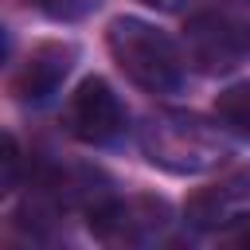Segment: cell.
<instances>
[{
	"label": "cell",
	"instance_id": "cell-1",
	"mask_svg": "<svg viewBox=\"0 0 250 250\" xmlns=\"http://www.w3.org/2000/svg\"><path fill=\"white\" fill-rule=\"evenodd\" d=\"M113 62L148 94H172L184 82V55L180 47L148 20L137 16H117L105 31Z\"/></svg>",
	"mask_w": 250,
	"mask_h": 250
},
{
	"label": "cell",
	"instance_id": "cell-2",
	"mask_svg": "<svg viewBox=\"0 0 250 250\" xmlns=\"http://www.w3.org/2000/svg\"><path fill=\"white\" fill-rule=\"evenodd\" d=\"M141 148L156 168L176 172V176H195V172H207L223 160L219 129L195 113H184V109L148 113L141 125Z\"/></svg>",
	"mask_w": 250,
	"mask_h": 250
},
{
	"label": "cell",
	"instance_id": "cell-3",
	"mask_svg": "<svg viewBox=\"0 0 250 250\" xmlns=\"http://www.w3.org/2000/svg\"><path fill=\"white\" fill-rule=\"evenodd\" d=\"M168 203L156 195H125L90 203L86 227L105 250H145L168 230Z\"/></svg>",
	"mask_w": 250,
	"mask_h": 250
},
{
	"label": "cell",
	"instance_id": "cell-4",
	"mask_svg": "<svg viewBox=\"0 0 250 250\" xmlns=\"http://www.w3.org/2000/svg\"><path fill=\"white\" fill-rule=\"evenodd\" d=\"M125 105L105 78H86L66 102V129L82 145H113L125 133Z\"/></svg>",
	"mask_w": 250,
	"mask_h": 250
},
{
	"label": "cell",
	"instance_id": "cell-5",
	"mask_svg": "<svg viewBox=\"0 0 250 250\" xmlns=\"http://www.w3.org/2000/svg\"><path fill=\"white\" fill-rule=\"evenodd\" d=\"M78 62V47L62 43V39H47L39 47L27 51V59L20 62V70L12 74V94L23 105H43L51 94H59V86L66 82V74Z\"/></svg>",
	"mask_w": 250,
	"mask_h": 250
},
{
	"label": "cell",
	"instance_id": "cell-6",
	"mask_svg": "<svg viewBox=\"0 0 250 250\" xmlns=\"http://www.w3.org/2000/svg\"><path fill=\"white\" fill-rule=\"evenodd\" d=\"M246 35L238 23L215 16V12H199L188 23V51L203 70H230L234 59L246 51Z\"/></svg>",
	"mask_w": 250,
	"mask_h": 250
},
{
	"label": "cell",
	"instance_id": "cell-7",
	"mask_svg": "<svg viewBox=\"0 0 250 250\" xmlns=\"http://www.w3.org/2000/svg\"><path fill=\"white\" fill-rule=\"evenodd\" d=\"M246 203H250V168H238L219 184L199 188L188 199V219L195 227H227L234 215H242Z\"/></svg>",
	"mask_w": 250,
	"mask_h": 250
},
{
	"label": "cell",
	"instance_id": "cell-8",
	"mask_svg": "<svg viewBox=\"0 0 250 250\" xmlns=\"http://www.w3.org/2000/svg\"><path fill=\"white\" fill-rule=\"evenodd\" d=\"M215 117L238 133L242 141H250V82H238V86H227L219 98H215Z\"/></svg>",
	"mask_w": 250,
	"mask_h": 250
},
{
	"label": "cell",
	"instance_id": "cell-9",
	"mask_svg": "<svg viewBox=\"0 0 250 250\" xmlns=\"http://www.w3.org/2000/svg\"><path fill=\"white\" fill-rule=\"evenodd\" d=\"M31 8H39V12L51 16V20L74 23V20H86V16L98 8V0H31Z\"/></svg>",
	"mask_w": 250,
	"mask_h": 250
},
{
	"label": "cell",
	"instance_id": "cell-10",
	"mask_svg": "<svg viewBox=\"0 0 250 250\" xmlns=\"http://www.w3.org/2000/svg\"><path fill=\"white\" fill-rule=\"evenodd\" d=\"M215 250H250V211L234 215L223 230H219V242Z\"/></svg>",
	"mask_w": 250,
	"mask_h": 250
},
{
	"label": "cell",
	"instance_id": "cell-11",
	"mask_svg": "<svg viewBox=\"0 0 250 250\" xmlns=\"http://www.w3.org/2000/svg\"><path fill=\"white\" fill-rule=\"evenodd\" d=\"M16 184H20V145L8 133L4 137V191H16Z\"/></svg>",
	"mask_w": 250,
	"mask_h": 250
},
{
	"label": "cell",
	"instance_id": "cell-12",
	"mask_svg": "<svg viewBox=\"0 0 250 250\" xmlns=\"http://www.w3.org/2000/svg\"><path fill=\"white\" fill-rule=\"evenodd\" d=\"M141 4H148V8H176L180 0H141Z\"/></svg>",
	"mask_w": 250,
	"mask_h": 250
}]
</instances>
